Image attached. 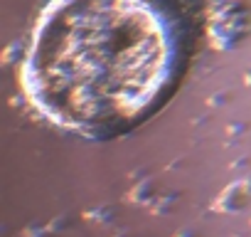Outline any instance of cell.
I'll return each mask as SVG.
<instances>
[{"instance_id":"cell-1","label":"cell","mask_w":251,"mask_h":237,"mask_svg":"<svg viewBox=\"0 0 251 237\" xmlns=\"http://www.w3.org/2000/svg\"><path fill=\"white\" fill-rule=\"evenodd\" d=\"M187 57L190 25L175 0H47L18 79L54 129L113 139L168 104Z\"/></svg>"}]
</instances>
